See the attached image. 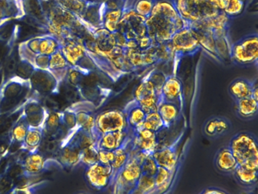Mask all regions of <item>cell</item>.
<instances>
[{"mask_svg": "<svg viewBox=\"0 0 258 194\" xmlns=\"http://www.w3.org/2000/svg\"><path fill=\"white\" fill-rule=\"evenodd\" d=\"M187 26L198 33L206 34L217 41L220 48L230 52L229 18L211 0H172Z\"/></svg>", "mask_w": 258, "mask_h": 194, "instance_id": "cell-1", "label": "cell"}, {"mask_svg": "<svg viewBox=\"0 0 258 194\" xmlns=\"http://www.w3.org/2000/svg\"><path fill=\"white\" fill-rule=\"evenodd\" d=\"M147 34L154 42H168L173 35L187 27L172 0H155L152 13L145 20Z\"/></svg>", "mask_w": 258, "mask_h": 194, "instance_id": "cell-2", "label": "cell"}, {"mask_svg": "<svg viewBox=\"0 0 258 194\" xmlns=\"http://www.w3.org/2000/svg\"><path fill=\"white\" fill-rule=\"evenodd\" d=\"M229 149L238 165L258 169V148L256 138L247 132H240L231 139Z\"/></svg>", "mask_w": 258, "mask_h": 194, "instance_id": "cell-3", "label": "cell"}, {"mask_svg": "<svg viewBox=\"0 0 258 194\" xmlns=\"http://www.w3.org/2000/svg\"><path fill=\"white\" fill-rule=\"evenodd\" d=\"M230 59L239 65H253L258 61V36L251 33L231 45Z\"/></svg>", "mask_w": 258, "mask_h": 194, "instance_id": "cell-4", "label": "cell"}, {"mask_svg": "<svg viewBox=\"0 0 258 194\" xmlns=\"http://www.w3.org/2000/svg\"><path fill=\"white\" fill-rule=\"evenodd\" d=\"M176 56V61L185 56H193L201 50L199 36L194 29L184 27L176 32L170 40Z\"/></svg>", "mask_w": 258, "mask_h": 194, "instance_id": "cell-5", "label": "cell"}, {"mask_svg": "<svg viewBox=\"0 0 258 194\" xmlns=\"http://www.w3.org/2000/svg\"><path fill=\"white\" fill-rule=\"evenodd\" d=\"M145 20L137 15L131 6H128L124 9L117 31L124 36L126 42L134 40L138 42L140 39L148 36Z\"/></svg>", "mask_w": 258, "mask_h": 194, "instance_id": "cell-6", "label": "cell"}, {"mask_svg": "<svg viewBox=\"0 0 258 194\" xmlns=\"http://www.w3.org/2000/svg\"><path fill=\"white\" fill-rule=\"evenodd\" d=\"M127 121L124 111L109 109L96 116V129L99 136L110 132L128 130Z\"/></svg>", "mask_w": 258, "mask_h": 194, "instance_id": "cell-7", "label": "cell"}, {"mask_svg": "<svg viewBox=\"0 0 258 194\" xmlns=\"http://www.w3.org/2000/svg\"><path fill=\"white\" fill-rule=\"evenodd\" d=\"M134 97V100L146 114L158 110V104L161 100L157 95L153 83L147 77H145L136 87Z\"/></svg>", "mask_w": 258, "mask_h": 194, "instance_id": "cell-8", "label": "cell"}, {"mask_svg": "<svg viewBox=\"0 0 258 194\" xmlns=\"http://www.w3.org/2000/svg\"><path fill=\"white\" fill-rule=\"evenodd\" d=\"M114 175V171L111 166L102 165L99 162L87 166L84 173L87 183L96 190H102L108 187Z\"/></svg>", "mask_w": 258, "mask_h": 194, "instance_id": "cell-9", "label": "cell"}, {"mask_svg": "<svg viewBox=\"0 0 258 194\" xmlns=\"http://www.w3.org/2000/svg\"><path fill=\"white\" fill-rule=\"evenodd\" d=\"M31 88L40 95H49L56 89L58 80L49 70L34 69L29 78Z\"/></svg>", "mask_w": 258, "mask_h": 194, "instance_id": "cell-10", "label": "cell"}, {"mask_svg": "<svg viewBox=\"0 0 258 194\" xmlns=\"http://www.w3.org/2000/svg\"><path fill=\"white\" fill-rule=\"evenodd\" d=\"M61 50L71 67L80 68L81 62L88 56L85 47L78 39H69L60 42ZM89 57V56H88Z\"/></svg>", "mask_w": 258, "mask_h": 194, "instance_id": "cell-11", "label": "cell"}, {"mask_svg": "<svg viewBox=\"0 0 258 194\" xmlns=\"http://www.w3.org/2000/svg\"><path fill=\"white\" fill-rule=\"evenodd\" d=\"M117 174L119 186L122 188H136L137 181L143 174L141 164L130 153L129 159Z\"/></svg>", "mask_w": 258, "mask_h": 194, "instance_id": "cell-12", "label": "cell"}, {"mask_svg": "<svg viewBox=\"0 0 258 194\" xmlns=\"http://www.w3.org/2000/svg\"><path fill=\"white\" fill-rule=\"evenodd\" d=\"M134 133L135 135L132 142L135 149L150 154L157 150L158 139L156 133L145 128L143 124H141L134 129Z\"/></svg>", "mask_w": 258, "mask_h": 194, "instance_id": "cell-13", "label": "cell"}, {"mask_svg": "<svg viewBox=\"0 0 258 194\" xmlns=\"http://www.w3.org/2000/svg\"><path fill=\"white\" fill-rule=\"evenodd\" d=\"M183 86L180 79L175 75L167 76L162 89H161V101L170 102L179 107V103L182 97Z\"/></svg>", "mask_w": 258, "mask_h": 194, "instance_id": "cell-14", "label": "cell"}, {"mask_svg": "<svg viewBox=\"0 0 258 194\" xmlns=\"http://www.w3.org/2000/svg\"><path fill=\"white\" fill-rule=\"evenodd\" d=\"M47 115L41 103L31 101L27 103L24 109V118L30 127L42 128Z\"/></svg>", "mask_w": 258, "mask_h": 194, "instance_id": "cell-15", "label": "cell"}, {"mask_svg": "<svg viewBox=\"0 0 258 194\" xmlns=\"http://www.w3.org/2000/svg\"><path fill=\"white\" fill-rule=\"evenodd\" d=\"M127 135V130L100 135L97 141L98 148L108 151H115L117 149L126 146Z\"/></svg>", "mask_w": 258, "mask_h": 194, "instance_id": "cell-16", "label": "cell"}, {"mask_svg": "<svg viewBox=\"0 0 258 194\" xmlns=\"http://www.w3.org/2000/svg\"><path fill=\"white\" fill-rule=\"evenodd\" d=\"M105 10L104 3L90 1L81 18L91 27L100 28L102 27V17Z\"/></svg>", "mask_w": 258, "mask_h": 194, "instance_id": "cell-17", "label": "cell"}, {"mask_svg": "<svg viewBox=\"0 0 258 194\" xmlns=\"http://www.w3.org/2000/svg\"><path fill=\"white\" fill-rule=\"evenodd\" d=\"M152 155L158 167L173 172L177 164V155L172 147H164L161 150H155Z\"/></svg>", "mask_w": 258, "mask_h": 194, "instance_id": "cell-18", "label": "cell"}, {"mask_svg": "<svg viewBox=\"0 0 258 194\" xmlns=\"http://www.w3.org/2000/svg\"><path fill=\"white\" fill-rule=\"evenodd\" d=\"M255 84L253 82L245 78H237L229 86V92L232 98L237 100L252 96Z\"/></svg>", "mask_w": 258, "mask_h": 194, "instance_id": "cell-19", "label": "cell"}, {"mask_svg": "<svg viewBox=\"0 0 258 194\" xmlns=\"http://www.w3.org/2000/svg\"><path fill=\"white\" fill-rule=\"evenodd\" d=\"M44 156L39 151L31 152L24 159L22 163L24 173L26 175H35L43 171L44 168Z\"/></svg>", "mask_w": 258, "mask_h": 194, "instance_id": "cell-20", "label": "cell"}, {"mask_svg": "<svg viewBox=\"0 0 258 194\" xmlns=\"http://www.w3.org/2000/svg\"><path fill=\"white\" fill-rule=\"evenodd\" d=\"M215 165L222 172L231 173L235 171L238 165L229 146L219 150L216 155Z\"/></svg>", "mask_w": 258, "mask_h": 194, "instance_id": "cell-21", "label": "cell"}, {"mask_svg": "<svg viewBox=\"0 0 258 194\" xmlns=\"http://www.w3.org/2000/svg\"><path fill=\"white\" fill-rule=\"evenodd\" d=\"M230 128V124L227 119L221 117L210 118L205 127L204 133L209 137H216L225 134Z\"/></svg>", "mask_w": 258, "mask_h": 194, "instance_id": "cell-22", "label": "cell"}, {"mask_svg": "<svg viewBox=\"0 0 258 194\" xmlns=\"http://www.w3.org/2000/svg\"><path fill=\"white\" fill-rule=\"evenodd\" d=\"M157 111L164 121L165 127L172 125L179 115V106L170 102L160 101Z\"/></svg>", "mask_w": 258, "mask_h": 194, "instance_id": "cell-23", "label": "cell"}, {"mask_svg": "<svg viewBox=\"0 0 258 194\" xmlns=\"http://www.w3.org/2000/svg\"><path fill=\"white\" fill-rule=\"evenodd\" d=\"M124 112L128 126L134 130L141 125L146 119V112L134 100L127 105Z\"/></svg>", "mask_w": 258, "mask_h": 194, "instance_id": "cell-24", "label": "cell"}, {"mask_svg": "<svg viewBox=\"0 0 258 194\" xmlns=\"http://www.w3.org/2000/svg\"><path fill=\"white\" fill-rule=\"evenodd\" d=\"M76 123L77 127H79L80 130L90 133L99 139V135L96 129V116L93 114L85 111L78 112L76 113Z\"/></svg>", "mask_w": 258, "mask_h": 194, "instance_id": "cell-25", "label": "cell"}, {"mask_svg": "<svg viewBox=\"0 0 258 194\" xmlns=\"http://www.w3.org/2000/svg\"><path fill=\"white\" fill-rule=\"evenodd\" d=\"M125 9H105L102 17V27L112 33L117 32Z\"/></svg>", "mask_w": 258, "mask_h": 194, "instance_id": "cell-26", "label": "cell"}, {"mask_svg": "<svg viewBox=\"0 0 258 194\" xmlns=\"http://www.w3.org/2000/svg\"><path fill=\"white\" fill-rule=\"evenodd\" d=\"M236 110L238 115L241 118H251L256 115L258 112V100L253 96L247 97L237 100Z\"/></svg>", "mask_w": 258, "mask_h": 194, "instance_id": "cell-27", "label": "cell"}, {"mask_svg": "<svg viewBox=\"0 0 258 194\" xmlns=\"http://www.w3.org/2000/svg\"><path fill=\"white\" fill-rule=\"evenodd\" d=\"M81 149L75 143L67 145L60 154V161L67 167H75L81 163Z\"/></svg>", "mask_w": 258, "mask_h": 194, "instance_id": "cell-28", "label": "cell"}, {"mask_svg": "<svg viewBox=\"0 0 258 194\" xmlns=\"http://www.w3.org/2000/svg\"><path fill=\"white\" fill-rule=\"evenodd\" d=\"M43 137V130L37 127H29L25 139L22 142L25 150L31 152L37 151L41 144Z\"/></svg>", "mask_w": 258, "mask_h": 194, "instance_id": "cell-29", "label": "cell"}, {"mask_svg": "<svg viewBox=\"0 0 258 194\" xmlns=\"http://www.w3.org/2000/svg\"><path fill=\"white\" fill-rule=\"evenodd\" d=\"M61 44L54 36H40L38 55L50 56L60 50Z\"/></svg>", "mask_w": 258, "mask_h": 194, "instance_id": "cell-30", "label": "cell"}, {"mask_svg": "<svg viewBox=\"0 0 258 194\" xmlns=\"http://www.w3.org/2000/svg\"><path fill=\"white\" fill-rule=\"evenodd\" d=\"M56 4L64 10L81 18L90 1L86 0H55Z\"/></svg>", "mask_w": 258, "mask_h": 194, "instance_id": "cell-31", "label": "cell"}, {"mask_svg": "<svg viewBox=\"0 0 258 194\" xmlns=\"http://www.w3.org/2000/svg\"><path fill=\"white\" fill-rule=\"evenodd\" d=\"M70 65L68 63L61 50L49 56V71L55 74L57 72L68 73Z\"/></svg>", "mask_w": 258, "mask_h": 194, "instance_id": "cell-32", "label": "cell"}, {"mask_svg": "<svg viewBox=\"0 0 258 194\" xmlns=\"http://www.w3.org/2000/svg\"><path fill=\"white\" fill-rule=\"evenodd\" d=\"M233 173L237 180L244 185H252L257 180L258 169H250L238 165Z\"/></svg>", "mask_w": 258, "mask_h": 194, "instance_id": "cell-33", "label": "cell"}, {"mask_svg": "<svg viewBox=\"0 0 258 194\" xmlns=\"http://www.w3.org/2000/svg\"><path fill=\"white\" fill-rule=\"evenodd\" d=\"M172 173L173 172H170L165 168L158 167V171L154 177L155 189L161 192L167 190L170 186V181H171Z\"/></svg>", "mask_w": 258, "mask_h": 194, "instance_id": "cell-34", "label": "cell"}, {"mask_svg": "<svg viewBox=\"0 0 258 194\" xmlns=\"http://www.w3.org/2000/svg\"><path fill=\"white\" fill-rule=\"evenodd\" d=\"M143 126L145 128L152 130V131L156 133L159 132L160 130H162L164 127H165L164 121L161 119L158 111L146 114V119L143 122Z\"/></svg>", "mask_w": 258, "mask_h": 194, "instance_id": "cell-35", "label": "cell"}, {"mask_svg": "<svg viewBox=\"0 0 258 194\" xmlns=\"http://www.w3.org/2000/svg\"><path fill=\"white\" fill-rule=\"evenodd\" d=\"M155 0H134L131 7L142 18H147L152 13Z\"/></svg>", "mask_w": 258, "mask_h": 194, "instance_id": "cell-36", "label": "cell"}, {"mask_svg": "<svg viewBox=\"0 0 258 194\" xmlns=\"http://www.w3.org/2000/svg\"><path fill=\"white\" fill-rule=\"evenodd\" d=\"M19 12V7L16 0H0V20L13 18Z\"/></svg>", "mask_w": 258, "mask_h": 194, "instance_id": "cell-37", "label": "cell"}, {"mask_svg": "<svg viewBox=\"0 0 258 194\" xmlns=\"http://www.w3.org/2000/svg\"><path fill=\"white\" fill-rule=\"evenodd\" d=\"M130 157V152L126 149V146L120 147L114 151V158L111 163V167L114 174L118 173L124 166Z\"/></svg>", "mask_w": 258, "mask_h": 194, "instance_id": "cell-38", "label": "cell"}, {"mask_svg": "<svg viewBox=\"0 0 258 194\" xmlns=\"http://www.w3.org/2000/svg\"><path fill=\"white\" fill-rule=\"evenodd\" d=\"M245 0H229L223 13L230 19L242 14L245 9Z\"/></svg>", "mask_w": 258, "mask_h": 194, "instance_id": "cell-39", "label": "cell"}, {"mask_svg": "<svg viewBox=\"0 0 258 194\" xmlns=\"http://www.w3.org/2000/svg\"><path fill=\"white\" fill-rule=\"evenodd\" d=\"M99 162V148L98 147H89L84 149L81 152V163L86 167Z\"/></svg>", "mask_w": 258, "mask_h": 194, "instance_id": "cell-40", "label": "cell"}, {"mask_svg": "<svg viewBox=\"0 0 258 194\" xmlns=\"http://www.w3.org/2000/svg\"><path fill=\"white\" fill-rule=\"evenodd\" d=\"M62 124L61 121V113L59 112H51L46 116L43 124V130H46L48 131H55L59 126Z\"/></svg>", "mask_w": 258, "mask_h": 194, "instance_id": "cell-41", "label": "cell"}, {"mask_svg": "<svg viewBox=\"0 0 258 194\" xmlns=\"http://www.w3.org/2000/svg\"><path fill=\"white\" fill-rule=\"evenodd\" d=\"M137 189L140 192H143V194L148 193V192H152V190L155 189V179L154 177L146 175L143 174L141 177L137 181Z\"/></svg>", "mask_w": 258, "mask_h": 194, "instance_id": "cell-42", "label": "cell"}, {"mask_svg": "<svg viewBox=\"0 0 258 194\" xmlns=\"http://www.w3.org/2000/svg\"><path fill=\"white\" fill-rule=\"evenodd\" d=\"M29 127V126H28V124H27L25 120H21L20 121H19V122L14 126L13 130H12V136H13V139H14L16 142L22 143L24 139H25V136H26L27 133H28Z\"/></svg>", "mask_w": 258, "mask_h": 194, "instance_id": "cell-43", "label": "cell"}, {"mask_svg": "<svg viewBox=\"0 0 258 194\" xmlns=\"http://www.w3.org/2000/svg\"><path fill=\"white\" fill-rule=\"evenodd\" d=\"M146 77L149 78V80L153 83L155 89H156L157 95L161 100V89H162L163 85H164L167 76L162 71L155 70V71H152L150 74H148Z\"/></svg>", "mask_w": 258, "mask_h": 194, "instance_id": "cell-44", "label": "cell"}, {"mask_svg": "<svg viewBox=\"0 0 258 194\" xmlns=\"http://www.w3.org/2000/svg\"><path fill=\"white\" fill-rule=\"evenodd\" d=\"M141 166L143 174L151 176V177H155L158 169V165L152 157V154L149 155L147 157L145 158L144 160L142 162Z\"/></svg>", "mask_w": 258, "mask_h": 194, "instance_id": "cell-45", "label": "cell"}, {"mask_svg": "<svg viewBox=\"0 0 258 194\" xmlns=\"http://www.w3.org/2000/svg\"><path fill=\"white\" fill-rule=\"evenodd\" d=\"M35 68L26 61L21 60L16 69V74L22 78L29 79Z\"/></svg>", "mask_w": 258, "mask_h": 194, "instance_id": "cell-46", "label": "cell"}, {"mask_svg": "<svg viewBox=\"0 0 258 194\" xmlns=\"http://www.w3.org/2000/svg\"><path fill=\"white\" fill-rule=\"evenodd\" d=\"M49 56L35 55L31 65L35 69L49 70Z\"/></svg>", "mask_w": 258, "mask_h": 194, "instance_id": "cell-47", "label": "cell"}, {"mask_svg": "<svg viewBox=\"0 0 258 194\" xmlns=\"http://www.w3.org/2000/svg\"><path fill=\"white\" fill-rule=\"evenodd\" d=\"M61 121H62V124L69 128L72 129L77 127L76 113L71 111L63 112L61 113Z\"/></svg>", "mask_w": 258, "mask_h": 194, "instance_id": "cell-48", "label": "cell"}, {"mask_svg": "<svg viewBox=\"0 0 258 194\" xmlns=\"http://www.w3.org/2000/svg\"><path fill=\"white\" fill-rule=\"evenodd\" d=\"M114 158V151L99 149V162L107 166H111Z\"/></svg>", "mask_w": 258, "mask_h": 194, "instance_id": "cell-49", "label": "cell"}, {"mask_svg": "<svg viewBox=\"0 0 258 194\" xmlns=\"http://www.w3.org/2000/svg\"><path fill=\"white\" fill-rule=\"evenodd\" d=\"M219 9L223 11L226 9V6H227L229 0H211Z\"/></svg>", "mask_w": 258, "mask_h": 194, "instance_id": "cell-50", "label": "cell"}, {"mask_svg": "<svg viewBox=\"0 0 258 194\" xmlns=\"http://www.w3.org/2000/svg\"><path fill=\"white\" fill-rule=\"evenodd\" d=\"M9 194H32V192L28 189H15Z\"/></svg>", "mask_w": 258, "mask_h": 194, "instance_id": "cell-51", "label": "cell"}, {"mask_svg": "<svg viewBox=\"0 0 258 194\" xmlns=\"http://www.w3.org/2000/svg\"><path fill=\"white\" fill-rule=\"evenodd\" d=\"M74 194H90L89 192H85V191H78V192H75Z\"/></svg>", "mask_w": 258, "mask_h": 194, "instance_id": "cell-52", "label": "cell"}, {"mask_svg": "<svg viewBox=\"0 0 258 194\" xmlns=\"http://www.w3.org/2000/svg\"><path fill=\"white\" fill-rule=\"evenodd\" d=\"M93 1L99 2V3H104L105 0H93Z\"/></svg>", "mask_w": 258, "mask_h": 194, "instance_id": "cell-53", "label": "cell"}, {"mask_svg": "<svg viewBox=\"0 0 258 194\" xmlns=\"http://www.w3.org/2000/svg\"><path fill=\"white\" fill-rule=\"evenodd\" d=\"M86 1H93V0H86Z\"/></svg>", "mask_w": 258, "mask_h": 194, "instance_id": "cell-54", "label": "cell"}]
</instances>
